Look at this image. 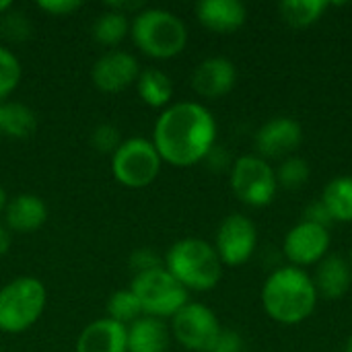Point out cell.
Returning <instances> with one entry per match:
<instances>
[{
	"instance_id": "obj_1",
	"label": "cell",
	"mask_w": 352,
	"mask_h": 352,
	"mask_svg": "<svg viewBox=\"0 0 352 352\" xmlns=\"http://www.w3.org/2000/svg\"><path fill=\"white\" fill-rule=\"evenodd\" d=\"M151 140L163 163L192 167L204 161L217 144V120L198 101L171 103L157 118Z\"/></svg>"
},
{
	"instance_id": "obj_2",
	"label": "cell",
	"mask_w": 352,
	"mask_h": 352,
	"mask_svg": "<svg viewBox=\"0 0 352 352\" xmlns=\"http://www.w3.org/2000/svg\"><path fill=\"white\" fill-rule=\"evenodd\" d=\"M318 299L311 274L291 264L272 270L262 285V307L270 320L283 326H297L311 318Z\"/></svg>"
},
{
	"instance_id": "obj_3",
	"label": "cell",
	"mask_w": 352,
	"mask_h": 352,
	"mask_svg": "<svg viewBox=\"0 0 352 352\" xmlns=\"http://www.w3.org/2000/svg\"><path fill=\"white\" fill-rule=\"evenodd\" d=\"M165 268L188 293L212 291L223 276V262L214 245L198 237L175 241L165 254Z\"/></svg>"
},
{
	"instance_id": "obj_4",
	"label": "cell",
	"mask_w": 352,
	"mask_h": 352,
	"mask_svg": "<svg viewBox=\"0 0 352 352\" xmlns=\"http://www.w3.org/2000/svg\"><path fill=\"white\" fill-rule=\"evenodd\" d=\"M130 33L136 47L157 60L175 58L188 43L186 23L175 12L157 6H144L136 12L132 16Z\"/></svg>"
},
{
	"instance_id": "obj_5",
	"label": "cell",
	"mask_w": 352,
	"mask_h": 352,
	"mask_svg": "<svg viewBox=\"0 0 352 352\" xmlns=\"http://www.w3.org/2000/svg\"><path fill=\"white\" fill-rule=\"evenodd\" d=\"M47 291L35 276H16L0 289V332L21 334L43 314Z\"/></svg>"
},
{
	"instance_id": "obj_6",
	"label": "cell",
	"mask_w": 352,
	"mask_h": 352,
	"mask_svg": "<svg viewBox=\"0 0 352 352\" xmlns=\"http://www.w3.org/2000/svg\"><path fill=\"white\" fill-rule=\"evenodd\" d=\"M130 291L136 295L142 316L159 320H171L190 301V293L169 274L165 266L136 274L132 278Z\"/></svg>"
},
{
	"instance_id": "obj_7",
	"label": "cell",
	"mask_w": 352,
	"mask_h": 352,
	"mask_svg": "<svg viewBox=\"0 0 352 352\" xmlns=\"http://www.w3.org/2000/svg\"><path fill=\"white\" fill-rule=\"evenodd\" d=\"M163 159L157 153L153 140L134 136L128 140H122V144L111 155V173L113 177L132 190H140L151 186L159 171H161Z\"/></svg>"
},
{
	"instance_id": "obj_8",
	"label": "cell",
	"mask_w": 352,
	"mask_h": 352,
	"mask_svg": "<svg viewBox=\"0 0 352 352\" xmlns=\"http://www.w3.org/2000/svg\"><path fill=\"white\" fill-rule=\"evenodd\" d=\"M229 177L235 198L245 206L264 208L276 198V169L258 155H241L235 159Z\"/></svg>"
},
{
	"instance_id": "obj_9",
	"label": "cell",
	"mask_w": 352,
	"mask_h": 352,
	"mask_svg": "<svg viewBox=\"0 0 352 352\" xmlns=\"http://www.w3.org/2000/svg\"><path fill=\"white\" fill-rule=\"evenodd\" d=\"M221 322L217 314L204 305L188 301L173 318H171V334L173 338L192 352H208L214 338L221 332Z\"/></svg>"
},
{
	"instance_id": "obj_10",
	"label": "cell",
	"mask_w": 352,
	"mask_h": 352,
	"mask_svg": "<svg viewBox=\"0 0 352 352\" xmlns=\"http://www.w3.org/2000/svg\"><path fill=\"white\" fill-rule=\"evenodd\" d=\"M214 250L223 262V266H243L252 260L258 248V227L256 223L239 212H233L223 219L217 229Z\"/></svg>"
},
{
	"instance_id": "obj_11",
	"label": "cell",
	"mask_w": 352,
	"mask_h": 352,
	"mask_svg": "<svg viewBox=\"0 0 352 352\" xmlns=\"http://www.w3.org/2000/svg\"><path fill=\"white\" fill-rule=\"evenodd\" d=\"M330 231L322 225H314L307 221H299L283 239V254L291 266L309 268L318 266L330 252Z\"/></svg>"
},
{
	"instance_id": "obj_12",
	"label": "cell",
	"mask_w": 352,
	"mask_h": 352,
	"mask_svg": "<svg viewBox=\"0 0 352 352\" xmlns=\"http://www.w3.org/2000/svg\"><path fill=\"white\" fill-rule=\"evenodd\" d=\"M303 126L289 116H278L264 122L254 138L256 155L270 161H283L293 157L303 144Z\"/></svg>"
},
{
	"instance_id": "obj_13",
	"label": "cell",
	"mask_w": 352,
	"mask_h": 352,
	"mask_svg": "<svg viewBox=\"0 0 352 352\" xmlns=\"http://www.w3.org/2000/svg\"><path fill=\"white\" fill-rule=\"evenodd\" d=\"M138 74V60L124 50H109L101 54L91 70L93 85L103 93H120L130 85H136Z\"/></svg>"
},
{
	"instance_id": "obj_14",
	"label": "cell",
	"mask_w": 352,
	"mask_h": 352,
	"mask_svg": "<svg viewBox=\"0 0 352 352\" xmlns=\"http://www.w3.org/2000/svg\"><path fill=\"white\" fill-rule=\"evenodd\" d=\"M237 82V68L225 56H210L202 60L192 72V89L204 99H219L233 91Z\"/></svg>"
},
{
	"instance_id": "obj_15",
	"label": "cell",
	"mask_w": 352,
	"mask_h": 352,
	"mask_svg": "<svg viewBox=\"0 0 352 352\" xmlns=\"http://www.w3.org/2000/svg\"><path fill=\"white\" fill-rule=\"evenodd\" d=\"M196 16L212 33H235L248 21V8L239 0H200L196 4Z\"/></svg>"
},
{
	"instance_id": "obj_16",
	"label": "cell",
	"mask_w": 352,
	"mask_h": 352,
	"mask_svg": "<svg viewBox=\"0 0 352 352\" xmlns=\"http://www.w3.org/2000/svg\"><path fill=\"white\" fill-rule=\"evenodd\" d=\"M76 352H128L126 326L101 318L91 322L76 338Z\"/></svg>"
},
{
	"instance_id": "obj_17",
	"label": "cell",
	"mask_w": 352,
	"mask_h": 352,
	"mask_svg": "<svg viewBox=\"0 0 352 352\" xmlns=\"http://www.w3.org/2000/svg\"><path fill=\"white\" fill-rule=\"evenodd\" d=\"M318 289V295L328 301L342 299L352 287V266L351 262L338 254H328L318 266L316 274L311 276Z\"/></svg>"
},
{
	"instance_id": "obj_18",
	"label": "cell",
	"mask_w": 352,
	"mask_h": 352,
	"mask_svg": "<svg viewBox=\"0 0 352 352\" xmlns=\"http://www.w3.org/2000/svg\"><path fill=\"white\" fill-rule=\"evenodd\" d=\"M47 221V206L35 194H19L6 202L4 208V225L10 233H33L41 229Z\"/></svg>"
},
{
	"instance_id": "obj_19",
	"label": "cell",
	"mask_w": 352,
	"mask_h": 352,
	"mask_svg": "<svg viewBox=\"0 0 352 352\" xmlns=\"http://www.w3.org/2000/svg\"><path fill=\"white\" fill-rule=\"evenodd\" d=\"M128 352H167L171 330L165 320L142 316L126 328Z\"/></svg>"
},
{
	"instance_id": "obj_20",
	"label": "cell",
	"mask_w": 352,
	"mask_h": 352,
	"mask_svg": "<svg viewBox=\"0 0 352 352\" xmlns=\"http://www.w3.org/2000/svg\"><path fill=\"white\" fill-rule=\"evenodd\" d=\"M136 91L148 107L165 109L171 105L173 99V80L169 78L167 72L159 68H144L138 74Z\"/></svg>"
},
{
	"instance_id": "obj_21",
	"label": "cell",
	"mask_w": 352,
	"mask_h": 352,
	"mask_svg": "<svg viewBox=\"0 0 352 352\" xmlns=\"http://www.w3.org/2000/svg\"><path fill=\"white\" fill-rule=\"evenodd\" d=\"M320 200L326 206L332 223H352V175L332 177L326 184Z\"/></svg>"
},
{
	"instance_id": "obj_22",
	"label": "cell",
	"mask_w": 352,
	"mask_h": 352,
	"mask_svg": "<svg viewBox=\"0 0 352 352\" xmlns=\"http://www.w3.org/2000/svg\"><path fill=\"white\" fill-rule=\"evenodd\" d=\"M130 25H132V21L128 14L105 6V10L95 16L91 33L97 43H101L105 47H116L130 33Z\"/></svg>"
},
{
	"instance_id": "obj_23",
	"label": "cell",
	"mask_w": 352,
	"mask_h": 352,
	"mask_svg": "<svg viewBox=\"0 0 352 352\" xmlns=\"http://www.w3.org/2000/svg\"><path fill=\"white\" fill-rule=\"evenodd\" d=\"M328 8L330 2L326 0H285L278 4L280 19L293 29H307L316 25Z\"/></svg>"
},
{
	"instance_id": "obj_24",
	"label": "cell",
	"mask_w": 352,
	"mask_h": 352,
	"mask_svg": "<svg viewBox=\"0 0 352 352\" xmlns=\"http://www.w3.org/2000/svg\"><path fill=\"white\" fill-rule=\"evenodd\" d=\"M37 128L35 111L21 103V101H8L2 103V120H0V132L10 138H29Z\"/></svg>"
},
{
	"instance_id": "obj_25",
	"label": "cell",
	"mask_w": 352,
	"mask_h": 352,
	"mask_svg": "<svg viewBox=\"0 0 352 352\" xmlns=\"http://www.w3.org/2000/svg\"><path fill=\"white\" fill-rule=\"evenodd\" d=\"M107 318L126 328L134 324L138 318H142V309L136 295L130 289H120L111 293L107 299Z\"/></svg>"
},
{
	"instance_id": "obj_26",
	"label": "cell",
	"mask_w": 352,
	"mask_h": 352,
	"mask_svg": "<svg viewBox=\"0 0 352 352\" xmlns=\"http://www.w3.org/2000/svg\"><path fill=\"white\" fill-rule=\"evenodd\" d=\"M309 163L303 157H287L276 167V182L278 188L285 190H299L309 182Z\"/></svg>"
},
{
	"instance_id": "obj_27",
	"label": "cell",
	"mask_w": 352,
	"mask_h": 352,
	"mask_svg": "<svg viewBox=\"0 0 352 352\" xmlns=\"http://www.w3.org/2000/svg\"><path fill=\"white\" fill-rule=\"evenodd\" d=\"M31 33H33V23L23 10L12 6L10 10L0 14V35L4 39L21 43V41H27Z\"/></svg>"
},
{
	"instance_id": "obj_28",
	"label": "cell",
	"mask_w": 352,
	"mask_h": 352,
	"mask_svg": "<svg viewBox=\"0 0 352 352\" xmlns=\"http://www.w3.org/2000/svg\"><path fill=\"white\" fill-rule=\"evenodd\" d=\"M21 82V62L16 54L0 45V99L8 97Z\"/></svg>"
},
{
	"instance_id": "obj_29",
	"label": "cell",
	"mask_w": 352,
	"mask_h": 352,
	"mask_svg": "<svg viewBox=\"0 0 352 352\" xmlns=\"http://www.w3.org/2000/svg\"><path fill=\"white\" fill-rule=\"evenodd\" d=\"M120 144H122L120 130L113 124H99L91 132V146L99 153L113 155Z\"/></svg>"
},
{
	"instance_id": "obj_30",
	"label": "cell",
	"mask_w": 352,
	"mask_h": 352,
	"mask_svg": "<svg viewBox=\"0 0 352 352\" xmlns=\"http://www.w3.org/2000/svg\"><path fill=\"white\" fill-rule=\"evenodd\" d=\"M130 270H134V276L136 274H142V272H148V270H155V268H163L165 266V260L153 250V248H138L130 254Z\"/></svg>"
},
{
	"instance_id": "obj_31",
	"label": "cell",
	"mask_w": 352,
	"mask_h": 352,
	"mask_svg": "<svg viewBox=\"0 0 352 352\" xmlns=\"http://www.w3.org/2000/svg\"><path fill=\"white\" fill-rule=\"evenodd\" d=\"M245 351V342L243 336L237 330L231 328H221L219 336L214 338L212 346L208 352H243Z\"/></svg>"
},
{
	"instance_id": "obj_32",
	"label": "cell",
	"mask_w": 352,
	"mask_h": 352,
	"mask_svg": "<svg viewBox=\"0 0 352 352\" xmlns=\"http://www.w3.org/2000/svg\"><path fill=\"white\" fill-rule=\"evenodd\" d=\"M37 6L47 12V14H54V16H68L72 12H76L82 2L80 0H39Z\"/></svg>"
},
{
	"instance_id": "obj_33",
	"label": "cell",
	"mask_w": 352,
	"mask_h": 352,
	"mask_svg": "<svg viewBox=\"0 0 352 352\" xmlns=\"http://www.w3.org/2000/svg\"><path fill=\"white\" fill-rule=\"evenodd\" d=\"M301 221H307V223H314V225H322L328 229V225L332 223L326 206L322 204V200H316L311 204H307V208L303 210V219Z\"/></svg>"
},
{
	"instance_id": "obj_34",
	"label": "cell",
	"mask_w": 352,
	"mask_h": 352,
	"mask_svg": "<svg viewBox=\"0 0 352 352\" xmlns=\"http://www.w3.org/2000/svg\"><path fill=\"white\" fill-rule=\"evenodd\" d=\"M212 169H217V171H223L227 165H233L231 161H229V155H227V151L223 148V146H212V151L206 155V159H204Z\"/></svg>"
},
{
	"instance_id": "obj_35",
	"label": "cell",
	"mask_w": 352,
	"mask_h": 352,
	"mask_svg": "<svg viewBox=\"0 0 352 352\" xmlns=\"http://www.w3.org/2000/svg\"><path fill=\"white\" fill-rule=\"evenodd\" d=\"M107 8H113V10H118V12H124V14H136V12H140L142 8H144V2H140V0H136V2H132V0H116V2H107L105 4Z\"/></svg>"
},
{
	"instance_id": "obj_36",
	"label": "cell",
	"mask_w": 352,
	"mask_h": 352,
	"mask_svg": "<svg viewBox=\"0 0 352 352\" xmlns=\"http://www.w3.org/2000/svg\"><path fill=\"white\" fill-rule=\"evenodd\" d=\"M10 243H12V233H10V229H8L4 223H0V256L8 254Z\"/></svg>"
},
{
	"instance_id": "obj_37",
	"label": "cell",
	"mask_w": 352,
	"mask_h": 352,
	"mask_svg": "<svg viewBox=\"0 0 352 352\" xmlns=\"http://www.w3.org/2000/svg\"><path fill=\"white\" fill-rule=\"evenodd\" d=\"M6 202H8L6 192H4V188L0 186V214H2V212H4V208H6Z\"/></svg>"
},
{
	"instance_id": "obj_38",
	"label": "cell",
	"mask_w": 352,
	"mask_h": 352,
	"mask_svg": "<svg viewBox=\"0 0 352 352\" xmlns=\"http://www.w3.org/2000/svg\"><path fill=\"white\" fill-rule=\"evenodd\" d=\"M12 6H14V4H12L10 0H0V14H4V12L10 10Z\"/></svg>"
},
{
	"instance_id": "obj_39",
	"label": "cell",
	"mask_w": 352,
	"mask_h": 352,
	"mask_svg": "<svg viewBox=\"0 0 352 352\" xmlns=\"http://www.w3.org/2000/svg\"><path fill=\"white\" fill-rule=\"evenodd\" d=\"M344 352H352V334H351V336H349L346 344H344Z\"/></svg>"
},
{
	"instance_id": "obj_40",
	"label": "cell",
	"mask_w": 352,
	"mask_h": 352,
	"mask_svg": "<svg viewBox=\"0 0 352 352\" xmlns=\"http://www.w3.org/2000/svg\"><path fill=\"white\" fill-rule=\"evenodd\" d=\"M0 120H2V101H0Z\"/></svg>"
},
{
	"instance_id": "obj_41",
	"label": "cell",
	"mask_w": 352,
	"mask_h": 352,
	"mask_svg": "<svg viewBox=\"0 0 352 352\" xmlns=\"http://www.w3.org/2000/svg\"><path fill=\"white\" fill-rule=\"evenodd\" d=\"M349 262H351V266H352V252H351V258H349Z\"/></svg>"
}]
</instances>
